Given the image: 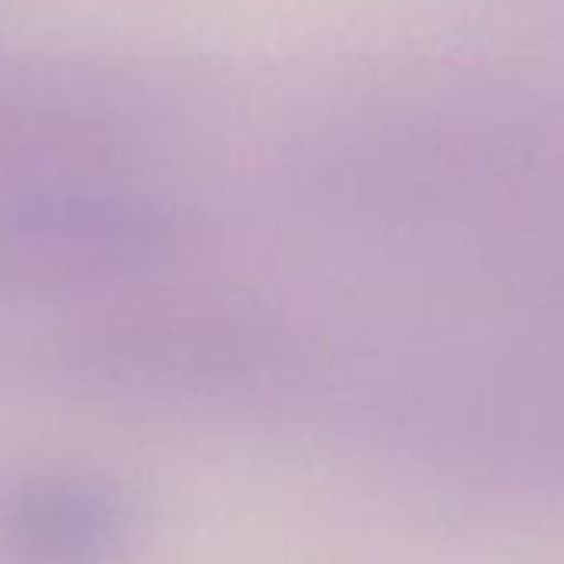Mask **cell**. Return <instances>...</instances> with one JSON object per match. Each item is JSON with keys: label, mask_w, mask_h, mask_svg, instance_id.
<instances>
[{"label": "cell", "mask_w": 564, "mask_h": 564, "mask_svg": "<svg viewBox=\"0 0 564 564\" xmlns=\"http://www.w3.org/2000/svg\"><path fill=\"white\" fill-rule=\"evenodd\" d=\"M173 213L97 180H41L0 193V293L80 296L150 272L173 246Z\"/></svg>", "instance_id": "cell-1"}, {"label": "cell", "mask_w": 564, "mask_h": 564, "mask_svg": "<svg viewBox=\"0 0 564 564\" xmlns=\"http://www.w3.org/2000/svg\"><path fill=\"white\" fill-rule=\"evenodd\" d=\"M130 495L100 475H34L0 498L8 564H113L133 538Z\"/></svg>", "instance_id": "cell-2"}]
</instances>
